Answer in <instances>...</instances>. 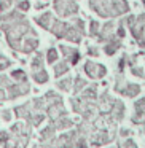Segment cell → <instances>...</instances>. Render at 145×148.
<instances>
[{"label": "cell", "mask_w": 145, "mask_h": 148, "mask_svg": "<svg viewBox=\"0 0 145 148\" xmlns=\"http://www.w3.org/2000/svg\"><path fill=\"white\" fill-rule=\"evenodd\" d=\"M100 32V24L97 21H91V29H89V35L91 37H97Z\"/></svg>", "instance_id": "ba28073f"}, {"label": "cell", "mask_w": 145, "mask_h": 148, "mask_svg": "<svg viewBox=\"0 0 145 148\" xmlns=\"http://www.w3.org/2000/svg\"><path fill=\"white\" fill-rule=\"evenodd\" d=\"M113 30H115V24L113 23H107L105 26L100 27V32H99V42H104L105 43L107 40H110L113 37Z\"/></svg>", "instance_id": "52a82bcc"}, {"label": "cell", "mask_w": 145, "mask_h": 148, "mask_svg": "<svg viewBox=\"0 0 145 148\" xmlns=\"http://www.w3.org/2000/svg\"><path fill=\"white\" fill-rule=\"evenodd\" d=\"M120 46H121V38H120V37H112L110 40L105 42V48H104V51H105V54L113 56L116 51H118Z\"/></svg>", "instance_id": "8992f818"}, {"label": "cell", "mask_w": 145, "mask_h": 148, "mask_svg": "<svg viewBox=\"0 0 145 148\" xmlns=\"http://www.w3.org/2000/svg\"><path fill=\"white\" fill-rule=\"evenodd\" d=\"M115 91L126 97H135L140 92V86L139 84H132V83H126V81H123V78H116Z\"/></svg>", "instance_id": "7a4b0ae2"}, {"label": "cell", "mask_w": 145, "mask_h": 148, "mask_svg": "<svg viewBox=\"0 0 145 148\" xmlns=\"http://www.w3.org/2000/svg\"><path fill=\"white\" fill-rule=\"evenodd\" d=\"M89 7L102 18H116L129 11L126 0H89Z\"/></svg>", "instance_id": "6da1fadb"}, {"label": "cell", "mask_w": 145, "mask_h": 148, "mask_svg": "<svg viewBox=\"0 0 145 148\" xmlns=\"http://www.w3.org/2000/svg\"><path fill=\"white\" fill-rule=\"evenodd\" d=\"M85 72L89 78H102L107 73V67L102 64H94V62L88 61L85 64Z\"/></svg>", "instance_id": "277c9868"}, {"label": "cell", "mask_w": 145, "mask_h": 148, "mask_svg": "<svg viewBox=\"0 0 145 148\" xmlns=\"http://www.w3.org/2000/svg\"><path fill=\"white\" fill-rule=\"evenodd\" d=\"M142 2H144V5H145V0H142Z\"/></svg>", "instance_id": "5bb4252c"}, {"label": "cell", "mask_w": 145, "mask_h": 148, "mask_svg": "<svg viewBox=\"0 0 145 148\" xmlns=\"http://www.w3.org/2000/svg\"><path fill=\"white\" fill-rule=\"evenodd\" d=\"M134 108L135 115L132 116V123L134 124H145V99H140L139 102H135Z\"/></svg>", "instance_id": "5b68a950"}, {"label": "cell", "mask_w": 145, "mask_h": 148, "mask_svg": "<svg viewBox=\"0 0 145 148\" xmlns=\"http://www.w3.org/2000/svg\"><path fill=\"white\" fill-rule=\"evenodd\" d=\"M56 58H58V53H56V49H49V53H48V61L53 62Z\"/></svg>", "instance_id": "8fae6325"}, {"label": "cell", "mask_w": 145, "mask_h": 148, "mask_svg": "<svg viewBox=\"0 0 145 148\" xmlns=\"http://www.w3.org/2000/svg\"><path fill=\"white\" fill-rule=\"evenodd\" d=\"M144 78H145V75H144Z\"/></svg>", "instance_id": "9a60e30c"}, {"label": "cell", "mask_w": 145, "mask_h": 148, "mask_svg": "<svg viewBox=\"0 0 145 148\" xmlns=\"http://www.w3.org/2000/svg\"><path fill=\"white\" fill-rule=\"evenodd\" d=\"M56 10L61 16H72L78 11V5L75 0H56Z\"/></svg>", "instance_id": "3957f363"}, {"label": "cell", "mask_w": 145, "mask_h": 148, "mask_svg": "<svg viewBox=\"0 0 145 148\" xmlns=\"http://www.w3.org/2000/svg\"><path fill=\"white\" fill-rule=\"evenodd\" d=\"M131 72H132V75H135V77H140V78H144V75H145L144 69L139 67V65H131Z\"/></svg>", "instance_id": "9c48e42d"}, {"label": "cell", "mask_w": 145, "mask_h": 148, "mask_svg": "<svg viewBox=\"0 0 145 148\" xmlns=\"http://www.w3.org/2000/svg\"><path fill=\"white\" fill-rule=\"evenodd\" d=\"M7 65H8V62L5 61V59H2V58H0V69H3V67H7Z\"/></svg>", "instance_id": "4fadbf2b"}, {"label": "cell", "mask_w": 145, "mask_h": 148, "mask_svg": "<svg viewBox=\"0 0 145 148\" xmlns=\"http://www.w3.org/2000/svg\"><path fill=\"white\" fill-rule=\"evenodd\" d=\"M67 70H69V65L65 64V62H64V64H61V65H58V67L54 69L56 75H62V73H65Z\"/></svg>", "instance_id": "30bf717a"}, {"label": "cell", "mask_w": 145, "mask_h": 148, "mask_svg": "<svg viewBox=\"0 0 145 148\" xmlns=\"http://www.w3.org/2000/svg\"><path fill=\"white\" fill-rule=\"evenodd\" d=\"M88 53H89V56H99V51H97V48H93V46H89L88 48Z\"/></svg>", "instance_id": "7c38bea8"}]
</instances>
